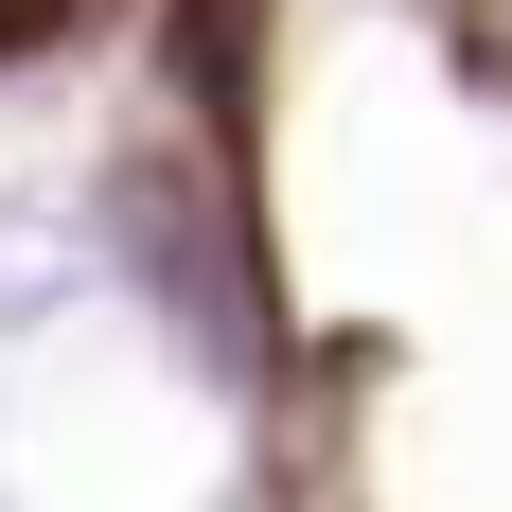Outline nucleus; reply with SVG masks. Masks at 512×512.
<instances>
[{"mask_svg":"<svg viewBox=\"0 0 512 512\" xmlns=\"http://www.w3.org/2000/svg\"><path fill=\"white\" fill-rule=\"evenodd\" d=\"M89 0H0V53H36V36H71Z\"/></svg>","mask_w":512,"mask_h":512,"instance_id":"nucleus-1","label":"nucleus"}]
</instances>
